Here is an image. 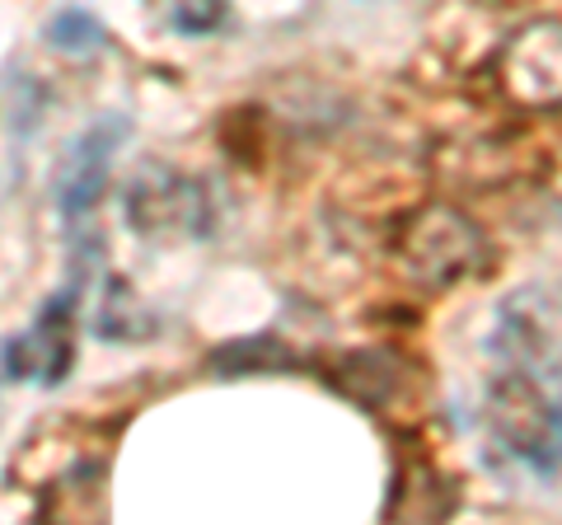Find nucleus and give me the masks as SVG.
<instances>
[{
  "instance_id": "f257e3e1",
  "label": "nucleus",
  "mask_w": 562,
  "mask_h": 525,
  "mask_svg": "<svg viewBox=\"0 0 562 525\" xmlns=\"http://www.w3.org/2000/svg\"><path fill=\"white\" fill-rule=\"evenodd\" d=\"M492 436L512 450L525 469L553 474L562 465V390L543 384V371H525L520 353H512V371L502 366L492 384Z\"/></svg>"
},
{
  "instance_id": "f03ea898",
  "label": "nucleus",
  "mask_w": 562,
  "mask_h": 525,
  "mask_svg": "<svg viewBox=\"0 0 562 525\" xmlns=\"http://www.w3.org/2000/svg\"><path fill=\"white\" fill-rule=\"evenodd\" d=\"M127 132H132V122L109 113V118L90 122V127L70 142L61 174H57V212L66 221V231H80L85 216L99 206L103 183H109V169L117 160L122 142H127Z\"/></svg>"
},
{
  "instance_id": "7ed1b4c3",
  "label": "nucleus",
  "mask_w": 562,
  "mask_h": 525,
  "mask_svg": "<svg viewBox=\"0 0 562 525\" xmlns=\"http://www.w3.org/2000/svg\"><path fill=\"white\" fill-rule=\"evenodd\" d=\"M43 38L57 52H66V57H90L94 47H103V24H99V14H90L85 5H66L47 20Z\"/></svg>"
},
{
  "instance_id": "20e7f679",
  "label": "nucleus",
  "mask_w": 562,
  "mask_h": 525,
  "mask_svg": "<svg viewBox=\"0 0 562 525\" xmlns=\"http://www.w3.org/2000/svg\"><path fill=\"white\" fill-rule=\"evenodd\" d=\"M225 14H231V0H173L169 24L188 33V38H202V33L225 24Z\"/></svg>"
}]
</instances>
